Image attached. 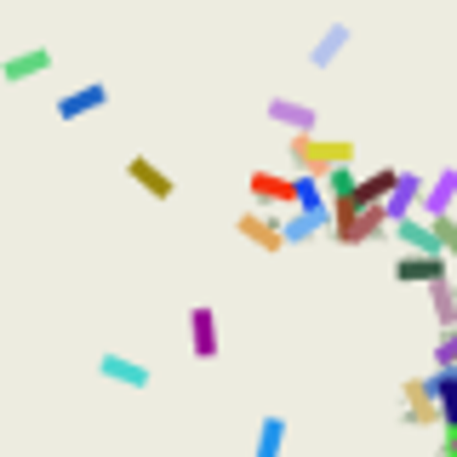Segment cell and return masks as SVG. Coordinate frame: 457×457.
Returning <instances> with one entry per match:
<instances>
[{"instance_id": "cell-14", "label": "cell", "mask_w": 457, "mask_h": 457, "mask_svg": "<svg viewBox=\"0 0 457 457\" xmlns=\"http://www.w3.org/2000/svg\"><path fill=\"white\" fill-rule=\"evenodd\" d=\"M428 400L440 411V435H457V371H428Z\"/></svg>"}, {"instance_id": "cell-22", "label": "cell", "mask_w": 457, "mask_h": 457, "mask_svg": "<svg viewBox=\"0 0 457 457\" xmlns=\"http://www.w3.org/2000/svg\"><path fill=\"white\" fill-rule=\"evenodd\" d=\"M332 223H320V218H303V212H286L280 218V235H286V246H303V240H314V235H326Z\"/></svg>"}, {"instance_id": "cell-8", "label": "cell", "mask_w": 457, "mask_h": 457, "mask_svg": "<svg viewBox=\"0 0 457 457\" xmlns=\"http://www.w3.org/2000/svg\"><path fill=\"white\" fill-rule=\"evenodd\" d=\"M452 212H457V166H446L440 178H428L423 183V200H418V218H428V223L452 218Z\"/></svg>"}, {"instance_id": "cell-4", "label": "cell", "mask_w": 457, "mask_h": 457, "mask_svg": "<svg viewBox=\"0 0 457 457\" xmlns=\"http://www.w3.org/2000/svg\"><path fill=\"white\" fill-rule=\"evenodd\" d=\"M263 120L280 126V132H292V137H314L320 114H314L309 104H297V97H269V104H263Z\"/></svg>"}, {"instance_id": "cell-19", "label": "cell", "mask_w": 457, "mask_h": 457, "mask_svg": "<svg viewBox=\"0 0 457 457\" xmlns=\"http://www.w3.org/2000/svg\"><path fill=\"white\" fill-rule=\"evenodd\" d=\"M395 240H400L406 252L440 257V240H435V223H428V218H406V223H395Z\"/></svg>"}, {"instance_id": "cell-1", "label": "cell", "mask_w": 457, "mask_h": 457, "mask_svg": "<svg viewBox=\"0 0 457 457\" xmlns=\"http://www.w3.org/2000/svg\"><path fill=\"white\" fill-rule=\"evenodd\" d=\"M286 154L297 171L326 178L332 166H354V137H286Z\"/></svg>"}, {"instance_id": "cell-24", "label": "cell", "mask_w": 457, "mask_h": 457, "mask_svg": "<svg viewBox=\"0 0 457 457\" xmlns=\"http://www.w3.org/2000/svg\"><path fill=\"white\" fill-rule=\"evenodd\" d=\"M435 457H457V435H440V452Z\"/></svg>"}, {"instance_id": "cell-9", "label": "cell", "mask_w": 457, "mask_h": 457, "mask_svg": "<svg viewBox=\"0 0 457 457\" xmlns=\"http://www.w3.org/2000/svg\"><path fill=\"white\" fill-rule=\"evenodd\" d=\"M395 280H406V286H440V280H452V263H446V257H423V252H400L395 257Z\"/></svg>"}, {"instance_id": "cell-13", "label": "cell", "mask_w": 457, "mask_h": 457, "mask_svg": "<svg viewBox=\"0 0 457 457\" xmlns=\"http://www.w3.org/2000/svg\"><path fill=\"white\" fill-rule=\"evenodd\" d=\"M349 40H354V29L343 23V18H337V23H326L320 35H314V46H309V69H332L337 57L349 52Z\"/></svg>"}, {"instance_id": "cell-6", "label": "cell", "mask_w": 457, "mask_h": 457, "mask_svg": "<svg viewBox=\"0 0 457 457\" xmlns=\"http://www.w3.org/2000/svg\"><path fill=\"white\" fill-rule=\"evenodd\" d=\"M423 183L428 178H418V171H400V178H395V189H389V200H383V223H406V218H418V200H423Z\"/></svg>"}, {"instance_id": "cell-18", "label": "cell", "mask_w": 457, "mask_h": 457, "mask_svg": "<svg viewBox=\"0 0 457 457\" xmlns=\"http://www.w3.org/2000/svg\"><path fill=\"white\" fill-rule=\"evenodd\" d=\"M286 440H292V423L280 418V411H269L263 423H257V440H252V457H286Z\"/></svg>"}, {"instance_id": "cell-23", "label": "cell", "mask_w": 457, "mask_h": 457, "mask_svg": "<svg viewBox=\"0 0 457 457\" xmlns=\"http://www.w3.org/2000/svg\"><path fill=\"white\" fill-rule=\"evenodd\" d=\"M435 371H457V332H440V343H435Z\"/></svg>"}, {"instance_id": "cell-15", "label": "cell", "mask_w": 457, "mask_h": 457, "mask_svg": "<svg viewBox=\"0 0 457 457\" xmlns=\"http://www.w3.org/2000/svg\"><path fill=\"white\" fill-rule=\"evenodd\" d=\"M292 212H303V218H320V223H332V200H326L320 178H309V171H297V178H292Z\"/></svg>"}, {"instance_id": "cell-21", "label": "cell", "mask_w": 457, "mask_h": 457, "mask_svg": "<svg viewBox=\"0 0 457 457\" xmlns=\"http://www.w3.org/2000/svg\"><path fill=\"white\" fill-rule=\"evenodd\" d=\"M428 309H435V320H440V332H457V286H452V280H440V286H428Z\"/></svg>"}, {"instance_id": "cell-12", "label": "cell", "mask_w": 457, "mask_h": 457, "mask_svg": "<svg viewBox=\"0 0 457 457\" xmlns=\"http://www.w3.org/2000/svg\"><path fill=\"white\" fill-rule=\"evenodd\" d=\"M126 178H132V183H137V189L149 195V200H171V195H178L171 171H166V166H154L149 154H132V161H126Z\"/></svg>"}, {"instance_id": "cell-17", "label": "cell", "mask_w": 457, "mask_h": 457, "mask_svg": "<svg viewBox=\"0 0 457 457\" xmlns=\"http://www.w3.org/2000/svg\"><path fill=\"white\" fill-rule=\"evenodd\" d=\"M400 395H406V428H440V411H435V400H428L423 378H411Z\"/></svg>"}, {"instance_id": "cell-10", "label": "cell", "mask_w": 457, "mask_h": 457, "mask_svg": "<svg viewBox=\"0 0 457 457\" xmlns=\"http://www.w3.org/2000/svg\"><path fill=\"white\" fill-rule=\"evenodd\" d=\"M97 109H109V86L104 80H86V86L57 97V120H86V114H97Z\"/></svg>"}, {"instance_id": "cell-3", "label": "cell", "mask_w": 457, "mask_h": 457, "mask_svg": "<svg viewBox=\"0 0 457 457\" xmlns=\"http://www.w3.org/2000/svg\"><path fill=\"white\" fill-rule=\"evenodd\" d=\"M97 378H109L114 389H132V395H143L154 383V371L143 366V361H132V354H120V349H104L97 354Z\"/></svg>"}, {"instance_id": "cell-2", "label": "cell", "mask_w": 457, "mask_h": 457, "mask_svg": "<svg viewBox=\"0 0 457 457\" xmlns=\"http://www.w3.org/2000/svg\"><path fill=\"white\" fill-rule=\"evenodd\" d=\"M326 235H332L337 246H366V240H383V235H389V223H383L378 206H337Z\"/></svg>"}, {"instance_id": "cell-11", "label": "cell", "mask_w": 457, "mask_h": 457, "mask_svg": "<svg viewBox=\"0 0 457 457\" xmlns=\"http://www.w3.org/2000/svg\"><path fill=\"white\" fill-rule=\"evenodd\" d=\"M57 63V57H52V46H29V52H12L6 57V63H0V80H6V86H23V80H40V75H46V69Z\"/></svg>"}, {"instance_id": "cell-16", "label": "cell", "mask_w": 457, "mask_h": 457, "mask_svg": "<svg viewBox=\"0 0 457 457\" xmlns=\"http://www.w3.org/2000/svg\"><path fill=\"white\" fill-rule=\"evenodd\" d=\"M246 183H252V200H257V206H286V212H292V178H280V171H263V166H257Z\"/></svg>"}, {"instance_id": "cell-20", "label": "cell", "mask_w": 457, "mask_h": 457, "mask_svg": "<svg viewBox=\"0 0 457 457\" xmlns=\"http://www.w3.org/2000/svg\"><path fill=\"white\" fill-rule=\"evenodd\" d=\"M395 178H400L395 166H378V171H366V178L354 183V200H349V206H383V200H389V189H395Z\"/></svg>"}, {"instance_id": "cell-5", "label": "cell", "mask_w": 457, "mask_h": 457, "mask_svg": "<svg viewBox=\"0 0 457 457\" xmlns=\"http://www.w3.org/2000/svg\"><path fill=\"white\" fill-rule=\"evenodd\" d=\"M218 349H223L218 309H212V303H195V309H189V354L206 366V361H218Z\"/></svg>"}, {"instance_id": "cell-7", "label": "cell", "mask_w": 457, "mask_h": 457, "mask_svg": "<svg viewBox=\"0 0 457 457\" xmlns=\"http://www.w3.org/2000/svg\"><path fill=\"white\" fill-rule=\"evenodd\" d=\"M240 228V240H252L257 252H286V235H280V218L275 212H263V206H252V212H240L235 218Z\"/></svg>"}]
</instances>
